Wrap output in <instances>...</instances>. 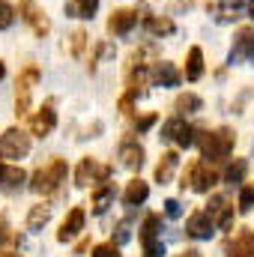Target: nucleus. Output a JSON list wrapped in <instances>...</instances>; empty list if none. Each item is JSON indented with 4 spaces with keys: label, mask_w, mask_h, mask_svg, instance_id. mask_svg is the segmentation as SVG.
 <instances>
[{
    "label": "nucleus",
    "mask_w": 254,
    "mask_h": 257,
    "mask_svg": "<svg viewBox=\"0 0 254 257\" xmlns=\"http://www.w3.org/2000/svg\"><path fill=\"white\" fill-rule=\"evenodd\" d=\"M194 144L200 147V159H209V162H221L233 153V144H236V132L227 126L215 128V132H203V128H194Z\"/></svg>",
    "instance_id": "nucleus-1"
},
{
    "label": "nucleus",
    "mask_w": 254,
    "mask_h": 257,
    "mask_svg": "<svg viewBox=\"0 0 254 257\" xmlns=\"http://www.w3.org/2000/svg\"><path fill=\"white\" fill-rule=\"evenodd\" d=\"M66 174H69V168H66L63 159H51L48 165H42V168L33 174V180H30V192L54 194L57 189H60V183H66Z\"/></svg>",
    "instance_id": "nucleus-2"
},
{
    "label": "nucleus",
    "mask_w": 254,
    "mask_h": 257,
    "mask_svg": "<svg viewBox=\"0 0 254 257\" xmlns=\"http://www.w3.org/2000/svg\"><path fill=\"white\" fill-rule=\"evenodd\" d=\"M215 183H218V171L209 168L206 162H189V165H186V174H183V180H180L183 189L189 186V189H194L197 194H209Z\"/></svg>",
    "instance_id": "nucleus-3"
},
{
    "label": "nucleus",
    "mask_w": 254,
    "mask_h": 257,
    "mask_svg": "<svg viewBox=\"0 0 254 257\" xmlns=\"http://www.w3.org/2000/svg\"><path fill=\"white\" fill-rule=\"evenodd\" d=\"M39 81V69L36 66H27L21 69L18 75V84H15V114L24 117L30 111V96H33V84Z\"/></svg>",
    "instance_id": "nucleus-4"
},
{
    "label": "nucleus",
    "mask_w": 254,
    "mask_h": 257,
    "mask_svg": "<svg viewBox=\"0 0 254 257\" xmlns=\"http://www.w3.org/2000/svg\"><path fill=\"white\" fill-rule=\"evenodd\" d=\"M30 153V135L21 128H6L0 135V159H24Z\"/></svg>",
    "instance_id": "nucleus-5"
},
{
    "label": "nucleus",
    "mask_w": 254,
    "mask_h": 257,
    "mask_svg": "<svg viewBox=\"0 0 254 257\" xmlns=\"http://www.w3.org/2000/svg\"><path fill=\"white\" fill-rule=\"evenodd\" d=\"M162 141H174L177 147H183V150H186V147L194 144V128H191L180 114H177V117H171V120H165V123H162Z\"/></svg>",
    "instance_id": "nucleus-6"
},
{
    "label": "nucleus",
    "mask_w": 254,
    "mask_h": 257,
    "mask_svg": "<svg viewBox=\"0 0 254 257\" xmlns=\"http://www.w3.org/2000/svg\"><path fill=\"white\" fill-rule=\"evenodd\" d=\"M206 212L212 215L218 230H230L233 227V206H230V200L224 194H212L209 203H206Z\"/></svg>",
    "instance_id": "nucleus-7"
},
{
    "label": "nucleus",
    "mask_w": 254,
    "mask_h": 257,
    "mask_svg": "<svg viewBox=\"0 0 254 257\" xmlns=\"http://www.w3.org/2000/svg\"><path fill=\"white\" fill-rule=\"evenodd\" d=\"M224 254L227 257H254V230L251 227H239L224 242Z\"/></svg>",
    "instance_id": "nucleus-8"
},
{
    "label": "nucleus",
    "mask_w": 254,
    "mask_h": 257,
    "mask_svg": "<svg viewBox=\"0 0 254 257\" xmlns=\"http://www.w3.org/2000/svg\"><path fill=\"white\" fill-rule=\"evenodd\" d=\"M212 233H215V221H212V215H209L206 209L191 212L189 221H186V236H191V239H209Z\"/></svg>",
    "instance_id": "nucleus-9"
},
{
    "label": "nucleus",
    "mask_w": 254,
    "mask_h": 257,
    "mask_svg": "<svg viewBox=\"0 0 254 257\" xmlns=\"http://www.w3.org/2000/svg\"><path fill=\"white\" fill-rule=\"evenodd\" d=\"M57 126V111H54V105L51 102H45L33 117H30V135H36V138H48L51 132Z\"/></svg>",
    "instance_id": "nucleus-10"
},
{
    "label": "nucleus",
    "mask_w": 254,
    "mask_h": 257,
    "mask_svg": "<svg viewBox=\"0 0 254 257\" xmlns=\"http://www.w3.org/2000/svg\"><path fill=\"white\" fill-rule=\"evenodd\" d=\"M84 221H87V212L81 206H72L69 215L63 218V224H60V230H57V242H72L75 236H81Z\"/></svg>",
    "instance_id": "nucleus-11"
},
{
    "label": "nucleus",
    "mask_w": 254,
    "mask_h": 257,
    "mask_svg": "<svg viewBox=\"0 0 254 257\" xmlns=\"http://www.w3.org/2000/svg\"><path fill=\"white\" fill-rule=\"evenodd\" d=\"M18 15L33 27V33L36 36H48V30H51V21L45 18V12H39L36 6H33V0H21V6H18Z\"/></svg>",
    "instance_id": "nucleus-12"
},
{
    "label": "nucleus",
    "mask_w": 254,
    "mask_h": 257,
    "mask_svg": "<svg viewBox=\"0 0 254 257\" xmlns=\"http://www.w3.org/2000/svg\"><path fill=\"white\" fill-rule=\"evenodd\" d=\"M138 24V6L135 9H114L108 18V33L111 36H126L132 33V27Z\"/></svg>",
    "instance_id": "nucleus-13"
},
{
    "label": "nucleus",
    "mask_w": 254,
    "mask_h": 257,
    "mask_svg": "<svg viewBox=\"0 0 254 257\" xmlns=\"http://www.w3.org/2000/svg\"><path fill=\"white\" fill-rule=\"evenodd\" d=\"M117 156H120V162H123V168L129 171H141V165H144V147L135 141V138H123V144H120V150H117Z\"/></svg>",
    "instance_id": "nucleus-14"
},
{
    "label": "nucleus",
    "mask_w": 254,
    "mask_h": 257,
    "mask_svg": "<svg viewBox=\"0 0 254 257\" xmlns=\"http://www.w3.org/2000/svg\"><path fill=\"white\" fill-rule=\"evenodd\" d=\"M251 48H254V30H251V27H239L227 60H230V63H239V60H245V57L251 54Z\"/></svg>",
    "instance_id": "nucleus-15"
},
{
    "label": "nucleus",
    "mask_w": 254,
    "mask_h": 257,
    "mask_svg": "<svg viewBox=\"0 0 254 257\" xmlns=\"http://www.w3.org/2000/svg\"><path fill=\"white\" fill-rule=\"evenodd\" d=\"M27 183V174L18 165H0V189L3 192H18Z\"/></svg>",
    "instance_id": "nucleus-16"
},
{
    "label": "nucleus",
    "mask_w": 254,
    "mask_h": 257,
    "mask_svg": "<svg viewBox=\"0 0 254 257\" xmlns=\"http://www.w3.org/2000/svg\"><path fill=\"white\" fill-rule=\"evenodd\" d=\"M177 165H180V156L174 153V150H168V153H162V159H159V165H156V183H171L174 180V174H177Z\"/></svg>",
    "instance_id": "nucleus-17"
},
{
    "label": "nucleus",
    "mask_w": 254,
    "mask_h": 257,
    "mask_svg": "<svg viewBox=\"0 0 254 257\" xmlns=\"http://www.w3.org/2000/svg\"><path fill=\"white\" fill-rule=\"evenodd\" d=\"M153 81H156L159 87H180L183 72H180L174 63H156V69H153Z\"/></svg>",
    "instance_id": "nucleus-18"
},
{
    "label": "nucleus",
    "mask_w": 254,
    "mask_h": 257,
    "mask_svg": "<svg viewBox=\"0 0 254 257\" xmlns=\"http://www.w3.org/2000/svg\"><path fill=\"white\" fill-rule=\"evenodd\" d=\"M96 174H99V162L96 159H81L78 168H75V186L78 189H87L90 183H96Z\"/></svg>",
    "instance_id": "nucleus-19"
},
{
    "label": "nucleus",
    "mask_w": 254,
    "mask_h": 257,
    "mask_svg": "<svg viewBox=\"0 0 254 257\" xmlns=\"http://www.w3.org/2000/svg\"><path fill=\"white\" fill-rule=\"evenodd\" d=\"M147 197H150V186H147L141 177H135L126 186V192H123V203H126V206H141Z\"/></svg>",
    "instance_id": "nucleus-20"
},
{
    "label": "nucleus",
    "mask_w": 254,
    "mask_h": 257,
    "mask_svg": "<svg viewBox=\"0 0 254 257\" xmlns=\"http://www.w3.org/2000/svg\"><path fill=\"white\" fill-rule=\"evenodd\" d=\"M48 221H51V206H48V203L30 206V212H27V230H30V233H39Z\"/></svg>",
    "instance_id": "nucleus-21"
},
{
    "label": "nucleus",
    "mask_w": 254,
    "mask_h": 257,
    "mask_svg": "<svg viewBox=\"0 0 254 257\" xmlns=\"http://www.w3.org/2000/svg\"><path fill=\"white\" fill-rule=\"evenodd\" d=\"M114 194H117L114 186H108V183H105V186H96V192H93V197H90L93 212H96V215H105V209L114 203Z\"/></svg>",
    "instance_id": "nucleus-22"
},
{
    "label": "nucleus",
    "mask_w": 254,
    "mask_h": 257,
    "mask_svg": "<svg viewBox=\"0 0 254 257\" xmlns=\"http://www.w3.org/2000/svg\"><path fill=\"white\" fill-rule=\"evenodd\" d=\"M186 78L189 81H200L203 78V51L197 45L189 48V54H186Z\"/></svg>",
    "instance_id": "nucleus-23"
},
{
    "label": "nucleus",
    "mask_w": 254,
    "mask_h": 257,
    "mask_svg": "<svg viewBox=\"0 0 254 257\" xmlns=\"http://www.w3.org/2000/svg\"><path fill=\"white\" fill-rule=\"evenodd\" d=\"M99 9V0H69L66 3V15L72 18H93Z\"/></svg>",
    "instance_id": "nucleus-24"
},
{
    "label": "nucleus",
    "mask_w": 254,
    "mask_h": 257,
    "mask_svg": "<svg viewBox=\"0 0 254 257\" xmlns=\"http://www.w3.org/2000/svg\"><path fill=\"white\" fill-rule=\"evenodd\" d=\"M203 108V99L200 96H194V93H180L177 96V102H174V111L183 117V114H194V111H200Z\"/></svg>",
    "instance_id": "nucleus-25"
},
{
    "label": "nucleus",
    "mask_w": 254,
    "mask_h": 257,
    "mask_svg": "<svg viewBox=\"0 0 254 257\" xmlns=\"http://www.w3.org/2000/svg\"><path fill=\"white\" fill-rule=\"evenodd\" d=\"M245 171H248V162L245 159H233V165H227V171H224V183L227 186H242L245 183Z\"/></svg>",
    "instance_id": "nucleus-26"
},
{
    "label": "nucleus",
    "mask_w": 254,
    "mask_h": 257,
    "mask_svg": "<svg viewBox=\"0 0 254 257\" xmlns=\"http://www.w3.org/2000/svg\"><path fill=\"white\" fill-rule=\"evenodd\" d=\"M242 6H245V0H224V3H218L212 9H215V18L218 21H233V18H239Z\"/></svg>",
    "instance_id": "nucleus-27"
},
{
    "label": "nucleus",
    "mask_w": 254,
    "mask_h": 257,
    "mask_svg": "<svg viewBox=\"0 0 254 257\" xmlns=\"http://www.w3.org/2000/svg\"><path fill=\"white\" fill-rule=\"evenodd\" d=\"M159 230H162V215L150 212L141 224V242H150V239H159Z\"/></svg>",
    "instance_id": "nucleus-28"
},
{
    "label": "nucleus",
    "mask_w": 254,
    "mask_h": 257,
    "mask_svg": "<svg viewBox=\"0 0 254 257\" xmlns=\"http://www.w3.org/2000/svg\"><path fill=\"white\" fill-rule=\"evenodd\" d=\"M147 30H150L153 36H171L177 27H174V21H171V18H165V15L159 18V15H156V18H147Z\"/></svg>",
    "instance_id": "nucleus-29"
},
{
    "label": "nucleus",
    "mask_w": 254,
    "mask_h": 257,
    "mask_svg": "<svg viewBox=\"0 0 254 257\" xmlns=\"http://www.w3.org/2000/svg\"><path fill=\"white\" fill-rule=\"evenodd\" d=\"M239 212H251L254 209V186H239V200H236Z\"/></svg>",
    "instance_id": "nucleus-30"
},
{
    "label": "nucleus",
    "mask_w": 254,
    "mask_h": 257,
    "mask_svg": "<svg viewBox=\"0 0 254 257\" xmlns=\"http://www.w3.org/2000/svg\"><path fill=\"white\" fill-rule=\"evenodd\" d=\"M90 257H123V254H120V245L111 239V242H99V245H93V254Z\"/></svg>",
    "instance_id": "nucleus-31"
},
{
    "label": "nucleus",
    "mask_w": 254,
    "mask_h": 257,
    "mask_svg": "<svg viewBox=\"0 0 254 257\" xmlns=\"http://www.w3.org/2000/svg\"><path fill=\"white\" fill-rule=\"evenodd\" d=\"M69 45H72V54L75 57H81V51H84V45H87V33L78 27V30H72L69 33Z\"/></svg>",
    "instance_id": "nucleus-32"
},
{
    "label": "nucleus",
    "mask_w": 254,
    "mask_h": 257,
    "mask_svg": "<svg viewBox=\"0 0 254 257\" xmlns=\"http://www.w3.org/2000/svg\"><path fill=\"white\" fill-rule=\"evenodd\" d=\"M12 21H15V9H12V3L0 0V30H9Z\"/></svg>",
    "instance_id": "nucleus-33"
},
{
    "label": "nucleus",
    "mask_w": 254,
    "mask_h": 257,
    "mask_svg": "<svg viewBox=\"0 0 254 257\" xmlns=\"http://www.w3.org/2000/svg\"><path fill=\"white\" fill-rule=\"evenodd\" d=\"M144 245V257H165V242L162 239H150V242H141Z\"/></svg>",
    "instance_id": "nucleus-34"
},
{
    "label": "nucleus",
    "mask_w": 254,
    "mask_h": 257,
    "mask_svg": "<svg viewBox=\"0 0 254 257\" xmlns=\"http://www.w3.org/2000/svg\"><path fill=\"white\" fill-rule=\"evenodd\" d=\"M117 233H114V242L117 245H126L129 239H132V230H129V221L123 218V221H117V227H114Z\"/></svg>",
    "instance_id": "nucleus-35"
},
{
    "label": "nucleus",
    "mask_w": 254,
    "mask_h": 257,
    "mask_svg": "<svg viewBox=\"0 0 254 257\" xmlns=\"http://www.w3.org/2000/svg\"><path fill=\"white\" fill-rule=\"evenodd\" d=\"M165 215H168V218H180V215H183V203H180L177 197H168V200H165Z\"/></svg>",
    "instance_id": "nucleus-36"
},
{
    "label": "nucleus",
    "mask_w": 254,
    "mask_h": 257,
    "mask_svg": "<svg viewBox=\"0 0 254 257\" xmlns=\"http://www.w3.org/2000/svg\"><path fill=\"white\" fill-rule=\"evenodd\" d=\"M156 120H159L156 114H144V117H138V120H135V128H138V132H147V128L156 126Z\"/></svg>",
    "instance_id": "nucleus-37"
},
{
    "label": "nucleus",
    "mask_w": 254,
    "mask_h": 257,
    "mask_svg": "<svg viewBox=\"0 0 254 257\" xmlns=\"http://www.w3.org/2000/svg\"><path fill=\"white\" fill-rule=\"evenodd\" d=\"M9 239H15V236H12V230H9V221L0 215V245H6Z\"/></svg>",
    "instance_id": "nucleus-38"
},
{
    "label": "nucleus",
    "mask_w": 254,
    "mask_h": 257,
    "mask_svg": "<svg viewBox=\"0 0 254 257\" xmlns=\"http://www.w3.org/2000/svg\"><path fill=\"white\" fill-rule=\"evenodd\" d=\"M87 248H90V239H81V242L75 245V257H78V254H84Z\"/></svg>",
    "instance_id": "nucleus-39"
},
{
    "label": "nucleus",
    "mask_w": 254,
    "mask_h": 257,
    "mask_svg": "<svg viewBox=\"0 0 254 257\" xmlns=\"http://www.w3.org/2000/svg\"><path fill=\"white\" fill-rule=\"evenodd\" d=\"M177 257H200V251H194V248H186V251H180Z\"/></svg>",
    "instance_id": "nucleus-40"
},
{
    "label": "nucleus",
    "mask_w": 254,
    "mask_h": 257,
    "mask_svg": "<svg viewBox=\"0 0 254 257\" xmlns=\"http://www.w3.org/2000/svg\"><path fill=\"white\" fill-rule=\"evenodd\" d=\"M0 257H24V254H15V251H3Z\"/></svg>",
    "instance_id": "nucleus-41"
},
{
    "label": "nucleus",
    "mask_w": 254,
    "mask_h": 257,
    "mask_svg": "<svg viewBox=\"0 0 254 257\" xmlns=\"http://www.w3.org/2000/svg\"><path fill=\"white\" fill-rule=\"evenodd\" d=\"M248 15L254 18V0H248Z\"/></svg>",
    "instance_id": "nucleus-42"
},
{
    "label": "nucleus",
    "mask_w": 254,
    "mask_h": 257,
    "mask_svg": "<svg viewBox=\"0 0 254 257\" xmlns=\"http://www.w3.org/2000/svg\"><path fill=\"white\" fill-rule=\"evenodd\" d=\"M3 75H6V66H3V60H0V81H3Z\"/></svg>",
    "instance_id": "nucleus-43"
},
{
    "label": "nucleus",
    "mask_w": 254,
    "mask_h": 257,
    "mask_svg": "<svg viewBox=\"0 0 254 257\" xmlns=\"http://www.w3.org/2000/svg\"><path fill=\"white\" fill-rule=\"evenodd\" d=\"M248 60H251V63H254V48H251V54H248Z\"/></svg>",
    "instance_id": "nucleus-44"
}]
</instances>
